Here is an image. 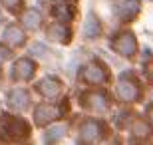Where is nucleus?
Segmentation results:
<instances>
[{
	"mask_svg": "<svg viewBox=\"0 0 153 145\" xmlns=\"http://www.w3.org/2000/svg\"><path fill=\"white\" fill-rule=\"evenodd\" d=\"M119 94L123 95L125 100H129V97H133V95H135V89H131L129 86H121V88H119Z\"/></svg>",
	"mask_w": 153,
	"mask_h": 145,
	"instance_id": "1",
	"label": "nucleus"
}]
</instances>
